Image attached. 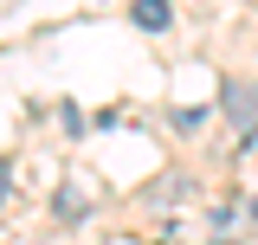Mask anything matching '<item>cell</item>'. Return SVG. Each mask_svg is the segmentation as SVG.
Wrapping results in <instances>:
<instances>
[{"instance_id": "cell-1", "label": "cell", "mask_w": 258, "mask_h": 245, "mask_svg": "<svg viewBox=\"0 0 258 245\" xmlns=\"http://www.w3.org/2000/svg\"><path fill=\"white\" fill-rule=\"evenodd\" d=\"M220 110L232 116V136H239L245 149H258V78H232V84H220Z\"/></svg>"}, {"instance_id": "cell-2", "label": "cell", "mask_w": 258, "mask_h": 245, "mask_svg": "<svg viewBox=\"0 0 258 245\" xmlns=\"http://www.w3.org/2000/svg\"><path fill=\"white\" fill-rule=\"evenodd\" d=\"M129 20H136L142 32H168L174 13H168V0H129Z\"/></svg>"}, {"instance_id": "cell-3", "label": "cell", "mask_w": 258, "mask_h": 245, "mask_svg": "<svg viewBox=\"0 0 258 245\" xmlns=\"http://www.w3.org/2000/svg\"><path fill=\"white\" fill-rule=\"evenodd\" d=\"M0 200H7V161H0Z\"/></svg>"}]
</instances>
